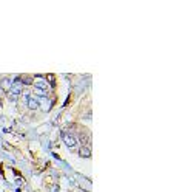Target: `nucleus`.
<instances>
[{"label":"nucleus","instance_id":"f257e3e1","mask_svg":"<svg viewBox=\"0 0 185 192\" xmlns=\"http://www.w3.org/2000/svg\"><path fill=\"white\" fill-rule=\"evenodd\" d=\"M22 92H23V84H22V81H20L19 78L14 79L11 89H9V92H8V96H9L12 101H15V99H19V96L22 95Z\"/></svg>","mask_w":185,"mask_h":192},{"label":"nucleus","instance_id":"7ed1b4c3","mask_svg":"<svg viewBox=\"0 0 185 192\" xmlns=\"http://www.w3.org/2000/svg\"><path fill=\"white\" fill-rule=\"evenodd\" d=\"M62 139H63V143L68 146V147H74L76 144H77V139L71 135V133H66V132H63L62 133Z\"/></svg>","mask_w":185,"mask_h":192},{"label":"nucleus","instance_id":"423d86ee","mask_svg":"<svg viewBox=\"0 0 185 192\" xmlns=\"http://www.w3.org/2000/svg\"><path fill=\"white\" fill-rule=\"evenodd\" d=\"M79 155L83 156V158H90V156H91V147L90 146H80Z\"/></svg>","mask_w":185,"mask_h":192},{"label":"nucleus","instance_id":"1a4fd4ad","mask_svg":"<svg viewBox=\"0 0 185 192\" xmlns=\"http://www.w3.org/2000/svg\"><path fill=\"white\" fill-rule=\"evenodd\" d=\"M0 112H2V102H0Z\"/></svg>","mask_w":185,"mask_h":192},{"label":"nucleus","instance_id":"f03ea898","mask_svg":"<svg viewBox=\"0 0 185 192\" xmlns=\"http://www.w3.org/2000/svg\"><path fill=\"white\" fill-rule=\"evenodd\" d=\"M53 107V99H49L48 96L39 99V109H42L43 112H48V110H51Z\"/></svg>","mask_w":185,"mask_h":192},{"label":"nucleus","instance_id":"39448f33","mask_svg":"<svg viewBox=\"0 0 185 192\" xmlns=\"http://www.w3.org/2000/svg\"><path fill=\"white\" fill-rule=\"evenodd\" d=\"M26 104L31 110H37L39 109V99L34 96H26Z\"/></svg>","mask_w":185,"mask_h":192},{"label":"nucleus","instance_id":"6e6552de","mask_svg":"<svg viewBox=\"0 0 185 192\" xmlns=\"http://www.w3.org/2000/svg\"><path fill=\"white\" fill-rule=\"evenodd\" d=\"M46 79H48L49 82H53V81H54V78H53V75H48V78H46Z\"/></svg>","mask_w":185,"mask_h":192},{"label":"nucleus","instance_id":"20e7f679","mask_svg":"<svg viewBox=\"0 0 185 192\" xmlns=\"http://www.w3.org/2000/svg\"><path fill=\"white\" fill-rule=\"evenodd\" d=\"M34 87H36V89H40V90H43V92H48V90H49V87H51V85H49V84L46 82V79H43L42 76H39V78L36 79V84H34Z\"/></svg>","mask_w":185,"mask_h":192},{"label":"nucleus","instance_id":"0eeeda50","mask_svg":"<svg viewBox=\"0 0 185 192\" xmlns=\"http://www.w3.org/2000/svg\"><path fill=\"white\" fill-rule=\"evenodd\" d=\"M11 85H12V81H11V79H8V78H5V79H2V84H0V89H2L3 92H9Z\"/></svg>","mask_w":185,"mask_h":192}]
</instances>
